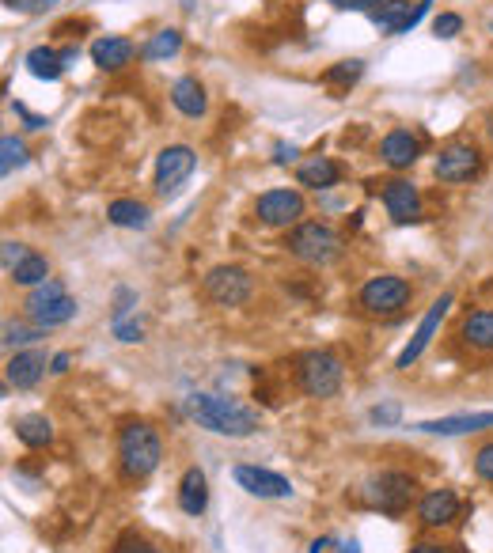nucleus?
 <instances>
[{"instance_id":"21","label":"nucleus","mask_w":493,"mask_h":553,"mask_svg":"<svg viewBox=\"0 0 493 553\" xmlns=\"http://www.w3.org/2000/svg\"><path fill=\"white\" fill-rule=\"evenodd\" d=\"M171 103L179 114L186 118H201L205 107H209V99H205V88H201L198 76H179L175 84H171Z\"/></svg>"},{"instance_id":"10","label":"nucleus","mask_w":493,"mask_h":553,"mask_svg":"<svg viewBox=\"0 0 493 553\" xmlns=\"http://www.w3.org/2000/svg\"><path fill=\"white\" fill-rule=\"evenodd\" d=\"M482 171V152L475 144H448L444 152L433 163V175L448 186H459V182H471Z\"/></svg>"},{"instance_id":"6","label":"nucleus","mask_w":493,"mask_h":553,"mask_svg":"<svg viewBox=\"0 0 493 553\" xmlns=\"http://www.w3.org/2000/svg\"><path fill=\"white\" fill-rule=\"evenodd\" d=\"M365 500L368 508L384 512V516H402L414 500V478L402 474V470H380L376 478H368Z\"/></svg>"},{"instance_id":"44","label":"nucleus","mask_w":493,"mask_h":553,"mask_svg":"<svg viewBox=\"0 0 493 553\" xmlns=\"http://www.w3.org/2000/svg\"><path fill=\"white\" fill-rule=\"evenodd\" d=\"M16 114L23 118V122H27V129H46V125H50L46 118H38V114H31V110L23 107V103H16Z\"/></svg>"},{"instance_id":"7","label":"nucleus","mask_w":493,"mask_h":553,"mask_svg":"<svg viewBox=\"0 0 493 553\" xmlns=\"http://www.w3.org/2000/svg\"><path fill=\"white\" fill-rule=\"evenodd\" d=\"M194 171H198V152L190 144H167L156 156V194L175 197L190 182Z\"/></svg>"},{"instance_id":"43","label":"nucleus","mask_w":493,"mask_h":553,"mask_svg":"<svg viewBox=\"0 0 493 553\" xmlns=\"http://www.w3.org/2000/svg\"><path fill=\"white\" fill-rule=\"evenodd\" d=\"M12 12H46L50 4H57V0H4Z\"/></svg>"},{"instance_id":"29","label":"nucleus","mask_w":493,"mask_h":553,"mask_svg":"<svg viewBox=\"0 0 493 553\" xmlns=\"http://www.w3.org/2000/svg\"><path fill=\"white\" fill-rule=\"evenodd\" d=\"M46 338V330L35 326V322H19V319H8L4 322V349H31L38 341Z\"/></svg>"},{"instance_id":"5","label":"nucleus","mask_w":493,"mask_h":553,"mask_svg":"<svg viewBox=\"0 0 493 553\" xmlns=\"http://www.w3.org/2000/svg\"><path fill=\"white\" fill-rule=\"evenodd\" d=\"M346 368L330 349H311L304 357H296V387L308 398H334L342 391Z\"/></svg>"},{"instance_id":"27","label":"nucleus","mask_w":493,"mask_h":553,"mask_svg":"<svg viewBox=\"0 0 493 553\" xmlns=\"http://www.w3.org/2000/svg\"><path fill=\"white\" fill-rule=\"evenodd\" d=\"M179 50H183V31L167 27V31H156V35L148 38L137 57L141 61H167V57H175Z\"/></svg>"},{"instance_id":"36","label":"nucleus","mask_w":493,"mask_h":553,"mask_svg":"<svg viewBox=\"0 0 493 553\" xmlns=\"http://www.w3.org/2000/svg\"><path fill=\"white\" fill-rule=\"evenodd\" d=\"M459 31H463V16H456V12H440L433 19V35L437 38H456Z\"/></svg>"},{"instance_id":"49","label":"nucleus","mask_w":493,"mask_h":553,"mask_svg":"<svg viewBox=\"0 0 493 553\" xmlns=\"http://www.w3.org/2000/svg\"><path fill=\"white\" fill-rule=\"evenodd\" d=\"M334 553H361V542H357V538H353V542H342Z\"/></svg>"},{"instance_id":"33","label":"nucleus","mask_w":493,"mask_h":553,"mask_svg":"<svg viewBox=\"0 0 493 553\" xmlns=\"http://www.w3.org/2000/svg\"><path fill=\"white\" fill-rule=\"evenodd\" d=\"M368 421L380 425V429H395V425L402 421V406L399 402H380V406L368 410Z\"/></svg>"},{"instance_id":"41","label":"nucleus","mask_w":493,"mask_h":553,"mask_svg":"<svg viewBox=\"0 0 493 553\" xmlns=\"http://www.w3.org/2000/svg\"><path fill=\"white\" fill-rule=\"evenodd\" d=\"M475 470H478V478H482V482H493V444L478 447Z\"/></svg>"},{"instance_id":"4","label":"nucleus","mask_w":493,"mask_h":553,"mask_svg":"<svg viewBox=\"0 0 493 553\" xmlns=\"http://www.w3.org/2000/svg\"><path fill=\"white\" fill-rule=\"evenodd\" d=\"M23 311H27V319L35 322V326H42V330H54V326L73 322L76 311H80V304L69 296V288H65L61 277H50V281H42L38 288L27 292V304H23Z\"/></svg>"},{"instance_id":"40","label":"nucleus","mask_w":493,"mask_h":553,"mask_svg":"<svg viewBox=\"0 0 493 553\" xmlns=\"http://www.w3.org/2000/svg\"><path fill=\"white\" fill-rule=\"evenodd\" d=\"M327 4L330 8H338V12H368V16H372L384 0H327Z\"/></svg>"},{"instance_id":"17","label":"nucleus","mask_w":493,"mask_h":553,"mask_svg":"<svg viewBox=\"0 0 493 553\" xmlns=\"http://www.w3.org/2000/svg\"><path fill=\"white\" fill-rule=\"evenodd\" d=\"M418 156H421V141L410 133V129H391L384 141H380V160H384L391 171L414 167Z\"/></svg>"},{"instance_id":"34","label":"nucleus","mask_w":493,"mask_h":553,"mask_svg":"<svg viewBox=\"0 0 493 553\" xmlns=\"http://www.w3.org/2000/svg\"><path fill=\"white\" fill-rule=\"evenodd\" d=\"M110 553H164V550H156L148 538H141V535H133V531H126V535L114 542V550Z\"/></svg>"},{"instance_id":"3","label":"nucleus","mask_w":493,"mask_h":553,"mask_svg":"<svg viewBox=\"0 0 493 553\" xmlns=\"http://www.w3.org/2000/svg\"><path fill=\"white\" fill-rule=\"evenodd\" d=\"M285 247L304 266H330V262L342 258V235L327 224H319V220H304L285 235Z\"/></svg>"},{"instance_id":"35","label":"nucleus","mask_w":493,"mask_h":553,"mask_svg":"<svg viewBox=\"0 0 493 553\" xmlns=\"http://www.w3.org/2000/svg\"><path fill=\"white\" fill-rule=\"evenodd\" d=\"M110 326H114V338L126 341V345H133V341L145 338V326H141V319H137V315H133V319H122V322H110Z\"/></svg>"},{"instance_id":"31","label":"nucleus","mask_w":493,"mask_h":553,"mask_svg":"<svg viewBox=\"0 0 493 553\" xmlns=\"http://www.w3.org/2000/svg\"><path fill=\"white\" fill-rule=\"evenodd\" d=\"M23 163H27V144L12 137V133H4L0 137V175H12Z\"/></svg>"},{"instance_id":"16","label":"nucleus","mask_w":493,"mask_h":553,"mask_svg":"<svg viewBox=\"0 0 493 553\" xmlns=\"http://www.w3.org/2000/svg\"><path fill=\"white\" fill-rule=\"evenodd\" d=\"M418 432L429 436H471V432L493 429V413H452V417H437V421H418Z\"/></svg>"},{"instance_id":"23","label":"nucleus","mask_w":493,"mask_h":553,"mask_svg":"<svg viewBox=\"0 0 493 553\" xmlns=\"http://www.w3.org/2000/svg\"><path fill=\"white\" fill-rule=\"evenodd\" d=\"M459 338L478 353H493V311H471L459 322Z\"/></svg>"},{"instance_id":"22","label":"nucleus","mask_w":493,"mask_h":553,"mask_svg":"<svg viewBox=\"0 0 493 553\" xmlns=\"http://www.w3.org/2000/svg\"><path fill=\"white\" fill-rule=\"evenodd\" d=\"M338 179H342V171H338V163L327 160V156H311V160L300 163V171H296V182L308 186V190H330V186H338Z\"/></svg>"},{"instance_id":"26","label":"nucleus","mask_w":493,"mask_h":553,"mask_svg":"<svg viewBox=\"0 0 493 553\" xmlns=\"http://www.w3.org/2000/svg\"><path fill=\"white\" fill-rule=\"evenodd\" d=\"M16 436H19V444H27V447H50L54 444V425H50V417H42V413H27V417H19L16 421Z\"/></svg>"},{"instance_id":"18","label":"nucleus","mask_w":493,"mask_h":553,"mask_svg":"<svg viewBox=\"0 0 493 553\" xmlns=\"http://www.w3.org/2000/svg\"><path fill=\"white\" fill-rule=\"evenodd\" d=\"M133 54H141V50H137V46L122 35H107V38H95L92 42V61L103 72L126 69L129 61H133Z\"/></svg>"},{"instance_id":"1","label":"nucleus","mask_w":493,"mask_h":553,"mask_svg":"<svg viewBox=\"0 0 493 553\" xmlns=\"http://www.w3.org/2000/svg\"><path fill=\"white\" fill-rule=\"evenodd\" d=\"M186 413L198 429H209L217 436H228V440H243L258 432V413L251 406H243L236 398H224V394H209L198 391L186 398Z\"/></svg>"},{"instance_id":"12","label":"nucleus","mask_w":493,"mask_h":553,"mask_svg":"<svg viewBox=\"0 0 493 553\" xmlns=\"http://www.w3.org/2000/svg\"><path fill=\"white\" fill-rule=\"evenodd\" d=\"M232 478L243 493H251L258 500H285L293 497V482L289 478H281L274 470H266V466H251V463H239L232 470Z\"/></svg>"},{"instance_id":"39","label":"nucleus","mask_w":493,"mask_h":553,"mask_svg":"<svg viewBox=\"0 0 493 553\" xmlns=\"http://www.w3.org/2000/svg\"><path fill=\"white\" fill-rule=\"evenodd\" d=\"M429 4H433V0H418V4H414V8H410V16L402 19L399 27H395V31H391V35H410V31H414V27H418L421 19L429 16Z\"/></svg>"},{"instance_id":"13","label":"nucleus","mask_w":493,"mask_h":553,"mask_svg":"<svg viewBox=\"0 0 493 553\" xmlns=\"http://www.w3.org/2000/svg\"><path fill=\"white\" fill-rule=\"evenodd\" d=\"M448 307H452V292H444V296H440L437 304H433V307H429V311H425V319H421L418 334L410 338V345H406V349H402V353H399V360H395V368H399V372H406V368H410L414 360H421V353L429 349V341L437 338L440 319L448 315Z\"/></svg>"},{"instance_id":"46","label":"nucleus","mask_w":493,"mask_h":553,"mask_svg":"<svg viewBox=\"0 0 493 553\" xmlns=\"http://www.w3.org/2000/svg\"><path fill=\"white\" fill-rule=\"evenodd\" d=\"M410 553H456L452 546H433V542H421V546H414Z\"/></svg>"},{"instance_id":"47","label":"nucleus","mask_w":493,"mask_h":553,"mask_svg":"<svg viewBox=\"0 0 493 553\" xmlns=\"http://www.w3.org/2000/svg\"><path fill=\"white\" fill-rule=\"evenodd\" d=\"M330 546H334V538H315L308 546V553H330Z\"/></svg>"},{"instance_id":"8","label":"nucleus","mask_w":493,"mask_h":553,"mask_svg":"<svg viewBox=\"0 0 493 553\" xmlns=\"http://www.w3.org/2000/svg\"><path fill=\"white\" fill-rule=\"evenodd\" d=\"M205 296L213 300L217 307H239L251 300V292H255V281H251V273L243 266H213L205 273Z\"/></svg>"},{"instance_id":"20","label":"nucleus","mask_w":493,"mask_h":553,"mask_svg":"<svg viewBox=\"0 0 493 553\" xmlns=\"http://www.w3.org/2000/svg\"><path fill=\"white\" fill-rule=\"evenodd\" d=\"M179 508H183L186 516H201L209 508V478H205L201 466H190L183 474V482H179Z\"/></svg>"},{"instance_id":"38","label":"nucleus","mask_w":493,"mask_h":553,"mask_svg":"<svg viewBox=\"0 0 493 553\" xmlns=\"http://www.w3.org/2000/svg\"><path fill=\"white\" fill-rule=\"evenodd\" d=\"M133 307H137V292H133V288H118V296H114V311H110V322H122L126 315H133Z\"/></svg>"},{"instance_id":"51","label":"nucleus","mask_w":493,"mask_h":553,"mask_svg":"<svg viewBox=\"0 0 493 553\" xmlns=\"http://www.w3.org/2000/svg\"><path fill=\"white\" fill-rule=\"evenodd\" d=\"M490 31H493V27H490Z\"/></svg>"},{"instance_id":"50","label":"nucleus","mask_w":493,"mask_h":553,"mask_svg":"<svg viewBox=\"0 0 493 553\" xmlns=\"http://www.w3.org/2000/svg\"><path fill=\"white\" fill-rule=\"evenodd\" d=\"M486 133H490V141H493V114L486 118Z\"/></svg>"},{"instance_id":"14","label":"nucleus","mask_w":493,"mask_h":553,"mask_svg":"<svg viewBox=\"0 0 493 553\" xmlns=\"http://www.w3.org/2000/svg\"><path fill=\"white\" fill-rule=\"evenodd\" d=\"M380 197H384V209L395 224H418L421 220V194L414 182H406V179L384 182Z\"/></svg>"},{"instance_id":"9","label":"nucleus","mask_w":493,"mask_h":553,"mask_svg":"<svg viewBox=\"0 0 493 553\" xmlns=\"http://www.w3.org/2000/svg\"><path fill=\"white\" fill-rule=\"evenodd\" d=\"M410 296H414V288L406 285L402 277L395 273H380V277H372L365 288H361V307H365L368 315H399L402 307L410 304Z\"/></svg>"},{"instance_id":"45","label":"nucleus","mask_w":493,"mask_h":553,"mask_svg":"<svg viewBox=\"0 0 493 553\" xmlns=\"http://www.w3.org/2000/svg\"><path fill=\"white\" fill-rule=\"evenodd\" d=\"M69 364H73V357H69V353H57V357L50 360V372L65 375V372H69Z\"/></svg>"},{"instance_id":"2","label":"nucleus","mask_w":493,"mask_h":553,"mask_svg":"<svg viewBox=\"0 0 493 553\" xmlns=\"http://www.w3.org/2000/svg\"><path fill=\"white\" fill-rule=\"evenodd\" d=\"M160 459H164V444H160V432L148 421H126L118 429V463L129 482H145L160 466Z\"/></svg>"},{"instance_id":"37","label":"nucleus","mask_w":493,"mask_h":553,"mask_svg":"<svg viewBox=\"0 0 493 553\" xmlns=\"http://www.w3.org/2000/svg\"><path fill=\"white\" fill-rule=\"evenodd\" d=\"M31 254V247H23V243H16V239H4V250H0V262H4V273H12V269L23 262Z\"/></svg>"},{"instance_id":"25","label":"nucleus","mask_w":493,"mask_h":553,"mask_svg":"<svg viewBox=\"0 0 493 553\" xmlns=\"http://www.w3.org/2000/svg\"><path fill=\"white\" fill-rule=\"evenodd\" d=\"M23 65H27V72L35 80H46V84H54V80L65 76V61H61V54H57L54 46H35L31 54L23 57Z\"/></svg>"},{"instance_id":"11","label":"nucleus","mask_w":493,"mask_h":553,"mask_svg":"<svg viewBox=\"0 0 493 553\" xmlns=\"http://www.w3.org/2000/svg\"><path fill=\"white\" fill-rule=\"evenodd\" d=\"M255 213L270 228H296L304 216V197H300V190H266L258 197Z\"/></svg>"},{"instance_id":"24","label":"nucleus","mask_w":493,"mask_h":553,"mask_svg":"<svg viewBox=\"0 0 493 553\" xmlns=\"http://www.w3.org/2000/svg\"><path fill=\"white\" fill-rule=\"evenodd\" d=\"M107 220L114 224V228H129V232H141V228H148L152 213H148V205L133 201V197H118V201H110V205H107Z\"/></svg>"},{"instance_id":"15","label":"nucleus","mask_w":493,"mask_h":553,"mask_svg":"<svg viewBox=\"0 0 493 553\" xmlns=\"http://www.w3.org/2000/svg\"><path fill=\"white\" fill-rule=\"evenodd\" d=\"M46 368H50L46 353H42L38 345H31V349H16V353H12L8 368H4V379H8V387H16V391H31V387H38V379L46 375Z\"/></svg>"},{"instance_id":"32","label":"nucleus","mask_w":493,"mask_h":553,"mask_svg":"<svg viewBox=\"0 0 493 553\" xmlns=\"http://www.w3.org/2000/svg\"><path fill=\"white\" fill-rule=\"evenodd\" d=\"M361 72H365V61H338L334 69H327V80L330 88H349V84H357L361 80Z\"/></svg>"},{"instance_id":"48","label":"nucleus","mask_w":493,"mask_h":553,"mask_svg":"<svg viewBox=\"0 0 493 553\" xmlns=\"http://www.w3.org/2000/svg\"><path fill=\"white\" fill-rule=\"evenodd\" d=\"M76 57H80V50H76V46H69V50H61V61H65V69H69V65H73Z\"/></svg>"},{"instance_id":"19","label":"nucleus","mask_w":493,"mask_h":553,"mask_svg":"<svg viewBox=\"0 0 493 553\" xmlns=\"http://www.w3.org/2000/svg\"><path fill=\"white\" fill-rule=\"evenodd\" d=\"M456 516H459V497L452 489H433L418 504V519L425 527H444V523H452Z\"/></svg>"},{"instance_id":"28","label":"nucleus","mask_w":493,"mask_h":553,"mask_svg":"<svg viewBox=\"0 0 493 553\" xmlns=\"http://www.w3.org/2000/svg\"><path fill=\"white\" fill-rule=\"evenodd\" d=\"M8 277H12L16 285H23V288H38L42 281H50V262H46L42 254H35V250H31V254H27V258H23V262H19V266L8 273Z\"/></svg>"},{"instance_id":"42","label":"nucleus","mask_w":493,"mask_h":553,"mask_svg":"<svg viewBox=\"0 0 493 553\" xmlns=\"http://www.w3.org/2000/svg\"><path fill=\"white\" fill-rule=\"evenodd\" d=\"M296 156H300V148H296V144H285V141L274 144V163L277 167H289V163H296Z\"/></svg>"},{"instance_id":"30","label":"nucleus","mask_w":493,"mask_h":553,"mask_svg":"<svg viewBox=\"0 0 493 553\" xmlns=\"http://www.w3.org/2000/svg\"><path fill=\"white\" fill-rule=\"evenodd\" d=\"M406 16H410V0H384V4L372 12V23H376L384 35H391Z\"/></svg>"}]
</instances>
